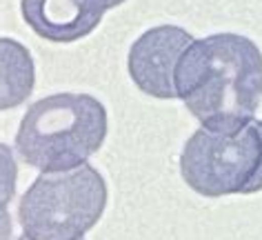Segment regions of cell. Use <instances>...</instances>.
I'll return each mask as SVG.
<instances>
[{
	"instance_id": "1",
	"label": "cell",
	"mask_w": 262,
	"mask_h": 240,
	"mask_svg": "<svg viewBox=\"0 0 262 240\" xmlns=\"http://www.w3.org/2000/svg\"><path fill=\"white\" fill-rule=\"evenodd\" d=\"M189 114L213 132H235L255 118L262 98V54L251 38L213 34L193 40L176 69Z\"/></svg>"
},
{
	"instance_id": "2",
	"label": "cell",
	"mask_w": 262,
	"mask_h": 240,
	"mask_svg": "<svg viewBox=\"0 0 262 240\" xmlns=\"http://www.w3.org/2000/svg\"><path fill=\"white\" fill-rule=\"evenodd\" d=\"M107 112L89 94H54L27 107L16 151L40 171H67L87 163L107 138Z\"/></svg>"
},
{
	"instance_id": "3",
	"label": "cell",
	"mask_w": 262,
	"mask_h": 240,
	"mask_svg": "<svg viewBox=\"0 0 262 240\" xmlns=\"http://www.w3.org/2000/svg\"><path fill=\"white\" fill-rule=\"evenodd\" d=\"M107 183L91 165L42 171L18 205L23 233L31 240H82L102 218Z\"/></svg>"
},
{
	"instance_id": "4",
	"label": "cell",
	"mask_w": 262,
	"mask_h": 240,
	"mask_svg": "<svg viewBox=\"0 0 262 240\" xmlns=\"http://www.w3.org/2000/svg\"><path fill=\"white\" fill-rule=\"evenodd\" d=\"M182 180L198 196H251L262 191V120L235 132L200 127L180 154Z\"/></svg>"
},
{
	"instance_id": "5",
	"label": "cell",
	"mask_w": 262,
	"mask_h": 240,
	"mask_svg": "<svg viewBox=\"0 0 262 240\" xmlns=\"http://www.w3.org/2000/svg\"><path fill=\"white\" fill-rule=\"evenodd\" d=\"M191 42L193 36L176 25H160L147 29L129 49L127 67L134 85L151 98H178L176 69Z\"/></svg>"
},
{
	"instance_id": "6",
	"label": "cell",
	"mask_w": 262,
	"mask_h": 240,
	"mask_svg": "<svg viewBox=\"0 0 262 240\" xmlns=\"http://www.w3.org/2000/svg\"><path fill=\"white\" fill-rule=\"evenodd\" d=\"M25 23L51 42H74L102 23L109 0H23Z\"/></svg>"
},
{
	"instance_id": "7",
	"label": "cell",
	"mask_w": 262,
	"mask_h": 240,
	"mask_svg": "<svg viewBox=\"0 0 262 240\" xmlns=\"http://www.w3.org/2000/svg\"><path fill=\"white\" fill-rule=\"evenodd\" d=\"M34 62L27 49L16 40L3 38V109H14L31 94Z\"/></svg>"
},
{
	"instance_id": "8",
	"label": "cell",
	"mask_w": 262,
	"mask_h": 240,
	"mask_svg": "<svg viewBox=\"0 0 262 240\" xmlns=\"http://www.w3.org/2000/svg\"><path fill=\"white\" fill-rule=\"evenodd\" d=\"M124 3V0H109V9L111 7H118V5H122Z\"/></svg>"
},
{
	"instance_id": "9",
	"label": "cell",
	"mask_w": 262,
	"mask_h": 240,
	"mask_svg": "<svg viewBox=\"0 0 262 240\" xmlns=\"http://www.w3.org/2000/svg\"><path fill=\"white\" fill-rule=\"evenodd\" d=\"M18 240H31V238H27V236H20V238H18ZM84 240V238H82Z\"/></svg>"
}]
</instances>
